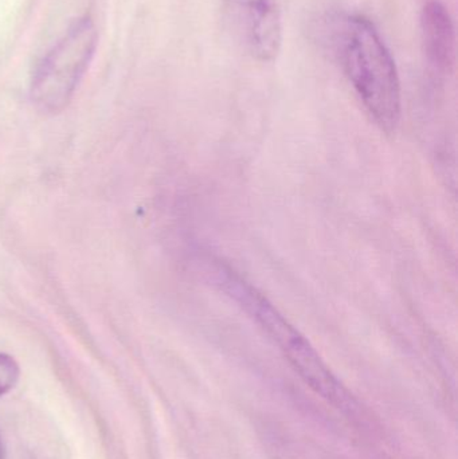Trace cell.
I'll list each match as a JSON object with an SVG mask.
<instances>
[{
  "mask_svg": "<svg viewBox=\"0 0 458 459\" xmlns=\"http://www.w3.org/2000/svg\"><path fill=\"white\" fill-rule=\"evenodd\" d=\"M331 45L344 74L382 131L397 129L402 112L397 65L368 19L347 15L333 27Z\"/></svg>",
  "mask_w": 458,
  "mask_h": 459,
  "instance_id": "6da1fadb",
  "label": "cell"
},
{
  "mask_svg": "<svg viewBox=\"0 0 458 459\" xmlns=\"http://www.w3.org/2000/svg\"><path fill=\"white\" fill-rule=\"evenodd\" d=\"M218 285L271 336L279 345L290 366L301 379L323 399L343 411H354L355 401L351 394L336 379L325 366L311 342L280 313V310L264 296L234 274L231 269L217 266L212 269Z\"/></svg>",
  "mask_w": 458,
  "mask_h": 459,
  "instance_id": "7a4b0ae2",
  "label": "cell"
},
{
  "mask_svg": "<svg viewBox=\"0 0 458 459\" xmlns=\"http://www.w3.org/2000/svg\"><path fill=\"white\" fill-rule=\"evenodd\" d=\"M96 26L89 16L77 19L43 56L32 74L31 100L38 109H64L91 66L97 48Z\"/></svg>",
  "mask_w": 458,
  "mask_h": 459,
  "instance_id": "3957f363",
  "label": "cell"
},
{
  "mask_svg": "<svg viewBox=\"0 0 458 459\" xmlns=\"http://www.w3.org/2000/svg\"><path fill=\"white\" fill-rule=\"evenodd\" d=\"M225 19L237 45L253 59L271 62L282 45L279 0H226Z\"/></svg>",
  "mask_w": 458,
  "mask_h": 459,
  "instance_id": "277c9868",
  "label": "cell"
},
{
  "mask_svg": "<svg viewBox=\"0 0 458 459\" xmlns=\"http://www.w3.org/2000/svg\"><path fill=\"white\" fill-rule=\"evenodd\" d=\"M421 35L430 64L441 72L451 70L456 58V34L451 13L443 3L432 0L424 5Z\"/></svg>",
  "mask_w": 458,
  "mask_h": 459,
  "instance_id": "5b68a950",
  "label": "cell"
},
{
  "mask_svg": "<svg viewBox=\"0 0 458 459\" xmlns=\"http://www.w3.org/2000/svg\"><path fill=\"white\" fill-rule=\"evenodd\" d=\"M19 379V366L13 358L0 353V396L7 394Z\"/></svg>",
  "mask_w": 458,
  "mask_h": 459,
  "instance_id": "8992f818",
  "label": "cell"
},
{
  "mask_svg": "<svg viewBox=\"0 0 458 459\" xmlns=\"http://www.w3.org/2000/svg\"><path fill=\"white\" fill-rule=\"evenodd\" d=\"M3 457V442H2V437H0V459Z\"/></svg>",
  "mask_w": 458,
  "mask_h": 459,
  "instance_id": "52a82bcc",
  "label": "cell"
}]
</instances>
